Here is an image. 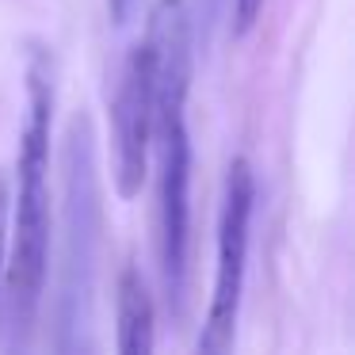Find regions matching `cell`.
<instances>
[{"mask_svg":"<svg viewBox=\"0 0 355 355\" xmlns=\"http://www.w3.org/2000/svg\"><path fill=\"white\" fill-rule=\"evenodd\" d=\"M252 210H256V176L245 157H233L225 168L222 207H218V248H214V286H210L207 324L199 332L195 355H230L233 332L241 317L248 271V241H252Z\"/></svg>","mask_w":355,"mask_h":355,"instance_id":"obj_3","label":"cell"},{"mask_svg":"<svg viewBox=\"0 0 355 355\" xmlns=\"http://www.w3.org/2000/svg\"><path fill=\"white\" fill-rule=\"evenodd\" d=\"M153 146V54L146 39L134 42L111 100V176L119 199H138Z\"/></svg>","mask_w":355,"mask_h":355,"instance_id":"obj_4","label":"cell"},{"mask_svg":"<svg viewBox=\"0 0 355 355\" xmlns=\"http://www.w3.org/2000/svg\"><path fill=\"white\" fill-rule=\"evenodd\" d=\"M146 46L153 54V146L157 161V245L161 283L172 313H184L191 263V19L184 0H157L149 8Z\"/></svg>","mask_w":355,"mask_h":355,"instance_id":"obj_1","label":"cell"},{"mask_svg":"<svg viewBox=\"0 0 355 355\" xmlns=\"http://www.w3.org/2000/svg\"><path fill=\"white\" fill-rule=\"evenodd\" d=\"M115 355H157V309L138 268H123V275H119Z\"/></svg>","mask_w":355,"mask_h":355,"instance_id":"obj_5","label":"cell"},{"mask_svg":"<svg viewBox=\"0 0 355 355\" xmlns=\"http://www.w3.org/2000/svg\"><path fill=\"white\" fill-rule=\"evenodd\" d=\"M260 8L263 0H233V27H237V35L252 31V24L260 19Z\"/></svg>","mask_w":355,"mask_h":355,"instance_id":"obj_7","label":"cell"},{"mask_svg":"<svg viewBox=\"0 0 355 355\" xmlns=\"http://www.w3.org/2000/svg\"><path fill=\"white\" fill-rule=\"evenodd\" d=\"M8 222H12V180L0 172V332H4V283H8Z\"/></svg>","mask_w":355,"mask_h":355,"instance_id":"obj_6","label":"cell"},{"mask_svg":"<svg viewBox=\"0 0 355 355\" xmlns=\"http://www.w3.org/2000/svg\"><path fill=\"white\" fill-rule=\"evenodd\" d=\"M130 8H134V0H107V16L115 27H123L126 19H130Z\"/></svg>","mask_w":355,"mask_h":355,"instance_id":"obj_8","label":"cell"},{"mask_svg":"<svg viewBox=\"0 0 355 355\" xmlns=\"http://www.w3.org/2000/svg\"><path fill=\"white\" fill-rule=\"evenodd\" d=\"M50 123H54V80L46 58L39 54L27 69V123L19 134L16 187H12L8 283H4V324H12L19 344H27L35 329L50 275V237H54Z\"/></svg>","mask_w":355,"mask_h":355,"instance_id":"obj_2","label":"cell"},{"mask_svg":"<svg viewBox=\"0 0 355 355\" xmlns=\"http://www.w3.org/2000/svg\"><path fill=\"white\" fill-rule=\"evenodd\" d=\"M58 355H96V347H92V340H88V336H80V340H73V344H65Z\"/></svg>","mask_w":355,"mask_h":355,"instance_id":"obj_9","label":"cell"}]
</instances>
